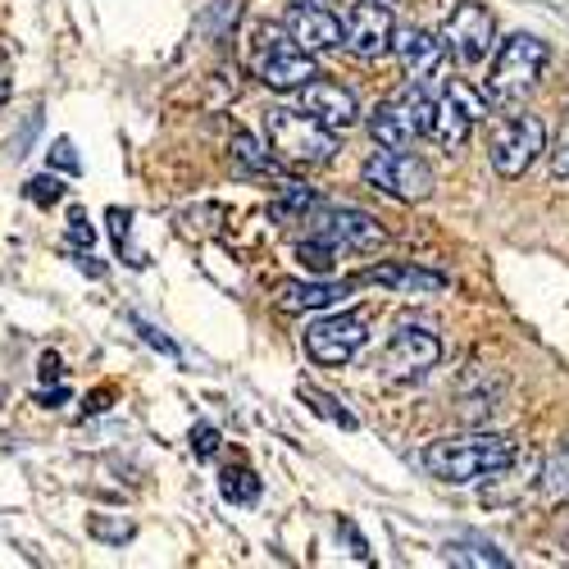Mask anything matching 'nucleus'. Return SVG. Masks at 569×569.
Instances as JSON below:
<instances>
[{"mask_svg":"<svg viewBox=\"0 0 569 569\" xmlns=\"http://www.w3.org/2000/svg\"><path fill=\"white\" fill-rule=\"evenodd\" d=\"M264 147L288 169H319V164L333 160L338 132H328L306 110H269L264 114Z\"/></svg>","mask_w":569,"mask_h":569,"instance_id":"f257e3e1","label":"nucleus"},{"mask_svg":"<svg viewBox=\"0 0 569 569\" xmlns=\"http://www.w3.org/2000/svg\"><path fill=\"white\" fill-rule=\"evenodd\" d=\"M515 442L501 438V433H473V438H438L423 447V469L433 473V479L451 483V488H465L473 479H483L492 473L501 460H510Z\"/></svg>","mask_w":569,"mask_h":569,"instance_id":"f03ea898","label":"nucleus"},{"mask_svg":"<svg viewBox=\"0 0 569 569\" xmlns=\"http://www.w3.org/2000/svg\"><path fill=\"white\" fill-rule=\"evenodd\" d=\"M551 51H547V41L542 37H529V32H515L501 41V51L488 69V97L497 106H515V101H525L529 91L538 87L542 69H547Z\"/></svg>","mask_w":569,"mask_h":569,"instance_id":"7ed1b4c3","label":"nucleus"},{"mask_svg":"<svg viewBox=\"0 0 569 569\" xmlns=\"http://www.w3.org/2000/svg\"><path fill=\"white\" fill-rule=\"evenodd\" d=\"M429 132H433V101L423 97L419 82L401 87L388 101H378L373 114H369V137L383 151H410L415 141L429 137Z\"/></svg>","mask_w":569,"mask_h":569,"instance_id":"20e7f679","label":"nucleus"},{"mask_svg":"<svg viewBox=\"0 0 569 569\" xmlns=\"http://www.w3.org/2000/svg\"><path fill=\"white\" fill-rule=\"evenodd\" d=\"M438 360H442V342L429 333V328L401 323L383 347L378 373H383V383H392V388H410V383H419V378H429V369Z\"/></svg>","mask_w":569,"mask_h":569,"instance_id":"39448f33","label":"nucleus"},{"mask_svg":"<svg viewBox=\"0 0 569 569\" xmlns=\"http://www.w3.org/2000/svg\"><path fill=\"white\" fill-rule=\"evenodd\" d=\"M251 69L269 91H301L319 73L310 51H301V46L292 37H282L278 28H260V46L251 56Z\"/></svg>","mask_w":569,"mask_h":569,"instance_id":"423d86ee","label":"nucleus"},{"mask_svg":"<svg viewBox=\"0 0 569 569\" xmlns=\"http://www.w3.org/2000/svg\"><path fill=\"white\" fill-rule=\"evenodd\" d=\"M365 182L373 187V192H383L392 201H429L433 197V169L423 164L419 156H406V151H378L365 160Z\"/></svg>","mask_w":569,"mask_h":569,"instance_id":"0eeeda50","label":"nucleus"},{"mask_svg":"<svg viewBox=\"0 0 569 569\" xmlns=\"http://www.w3.org/2000/svg\"><path fill=\"white\" fill-rule=\"evenodd\" d=\"M547 147V132H542V119L538 114H515V119H501L492 128V169L501 178H525L533 169V160L542 156Z\"/></svg>","mask_w":569,"mask_h":569,"instance_id":"6e6552de","label":"nucleus"},{"mask_svg":"<svg viewBox=\"0 0 569 569\" xmlns=\"http://www.w3.org/2000/svg\"><path fill=\"white\" fill-rule=\"evenodd\" d=\"M442 46H447V51H451L465 69H479V64H488L492 46H497V19H492L483 6L465 0V6L451 10L447 28H442Z\"/></svg>","mask_w":569,"mask_h":569,"instance_id":"1a4fd4ad","label":"nucleus"},{"mask_svg":"<svg viewBox=\"0 0 569 569\" xmlns=\"http://www.w3.org/2000/svg\"><path fill=\"white\" fill-rule=\"evenodd\" d=\"M365 342H369V319L360 310L328 315L306 328V351L315 365H347V360H356V351Z\"/></svg>","mask_w":569,"mask_h":569,"instance_id":"9d476101","label":"nucleus"},{"mask_svg":"<svg viewBox=\"0 0 569 569\" xmlns=\"http://www.w3.org/2000/svg\"><path fill=\"white\" fill-rule=\"evenodd\" d=\"M306 223H310L315 237L333 242L338 251H373V247L388 242L383 223L369 219L365 210H351V206H323V210H315Z\"/></svg>","mask_w":569,"mask_h":569,"instance_id":"9b49d317","label":"nucleus"},{"mask_svg":"<svg viewBox=\"0 0 569 569\" xmlns=\"http://www.w3.org/2000/svg\"><path fill=\"white\" fill-rule=\"evenodd\" d=\"M342 46L360 60H378L392 51V37H397V19H392V6L388 0H351V10L342 19Z\"/></svg>","mask_w":569,"mask_h":569,"instance_id":"f8f14e48","label":"nucleus"},{"mask_svg":"<svg viewBox=\"0 0 569 569\" xmlns=\"http://www.w3.org/2000/svg\"><path fill=\"white\" fill-rule=\"evenodd\" d=\"M301 110H306L310 119H319L328 132H347V128L360 123V106H356L351 91H347L342 82L319 78V73L301 87Z\"/></svg>","mask_w":569,"mask_h":569,"instance_id":"ddd939ff","label":"nucleus"},{"mask_svg":"<svg viewBox=\"0 0 569 569\" xmlns=\"http://www.w3.org/2000/svg\"><path fill=\"white\" fill-rule=\"evenodd\" d=\"M542 473V456L538 451H510V460H501L492 473H483V506H515L529 488H538Z\"/></svg>","mask_w":569,"mask_h":569,"instance_id":"4468645a","label":"nucleus"},{"mask_svg":"<svg viewBox=\"0 0 569 569\" xmlns=\"http://www.w3.org/2000/svg\"><path fill=\"white\" fill-rule=\"evenodd\" d=\"M288 37L310 56L315 51H338V46L347 41L342 37V19L328 6H306V0H297L292 14H288Z\"/></svg>","mask_w":569,"mask_h":569,"instance_id":"2eb2a0df","label":"nucleus"},{"mask_svg":"<svg viewBox=\"0 0 569 569\" xmlns=\"http://www.w3.org/2000/svg\"><path fill=\"white\" fill-rule=\"evenodd\" d=\"M356 288V282H333V278H319V282H278L273 288V306L282 315H306V310H328L338 306L347 292Z\"/></svg>","mask_w":569,"mask_h":569,"instance_id":"dca6fc26","label":"nucleus"},{"mask_svg":"<svg viewBox=\"0 0 569 569\" xmlns=\"http://www.w3.org/2000/svg\"><path fill=\"white\" fill-rule=\"evenodd\" d=\"M392 51H397L406 78H410V82H423V78H433V73H438V64H442V56H447V46H442L433 32H423V28H406V32L392 37Z\"/></svg>","mask_w":569,"mask_h":569,"instance_id":"f3484780","label":"nucleus"},{"mask_svg":"<svg viewBox=\"0 0 569 569\" xmlns=\"http://www.w3.org/2000/svg\"><path fill=\"white\" fill-rule=\"evenodd\" d=\"M365 282L392 288V292H401V297H438V292L451 288L447 273H438V269H419V264H383V269H369Z\"/></svg>","mask_w":569,"mask_h":569,"instance_id":"a211bd4d","label":"nucleus"},{"mask_svg":"<svg viewBox=\"0 0 569 569\" xmlns=\"http://www.w3.org/2000/svg\"><path fill=\"white\" fill-rule=\"evenodd\" d=\"M469 128H473V119L442 91V101H433V132L429 137H438L442 151H460L469 141Z\"/></svg>","mask_w":569,"mask_h":569,"instance_id":"6ab92c4d","label":"nucleus"},{"mask_svg":"<svg viewBox=\"0 0 569 569\" xmlns=\"http://www.w3.org/2000/svg\"><path fill=\"white\" fill-rule=\"evenodd\" d=\"M310 210H315V192L306 182H282L278 192H273V201H269V219L273 223H306L310 219Z\"/></svg>","mask_w":569,"mask_h":569,"instance_id":"aec40b11","label":"nucleus"},{"mask_svg":"<svg viewBox=\"0 0 569 569\" xmlns=\"http://www.w3.org/2000/svg\"><path fill=\"white\" fill-rule=\"evenodd\" d=\"M442 556L451 560V565H473V569H506L510 560L492 547V542H483V538H451L447 547H442Z\"/></svg>","mask_w":569,"mask_h":569,"instance_id":"412c9836","label":"nucleus"},{"mask_svg":"<svg viewBox=\"0 0 569 569\" xmlns=\"http://www.w3.org/2000/svg\"><path fill=\"white\" fill-rule=\"evenodd\" d=\"M538 488H542V497H547L551 506L569 501V442H560V451L551 456V465H542Z\"/></svg>","mask_w":569,"mask_h":569,"instance_id":"4be33fe9","label":"nucleus"},{"mask_svg":"<svg viewBox=\"0 0 569 569\" xmlns=\"http://www.w3.org/2000/svg\"><path fill=\"white\" fill-rule=\"evenodd\" d=\"M232 160H237V169H247V173H278V160L269 156V147H260L251 132H232Z\"/></svg>","mask_w":569,"mask_h":569,"instance_id":"5701e85b","label":"nucleus"},{"mask_svg":"<svg viewBox=\"0 0 569 569\" xmlns=\"http://www.w3.org/2000/svg\"><path fill=\"white\" fill-rule=\"evenodd\" d=\"M297 260L310 269V273H319V278H328V273H333V264H338V247L333 242H323V237H306V242L297 247Z\"/></svg>","mask_w":569,"mask_h":569,"instance_id":"b1692460","label":"nucleus"},{"mask_svg":"<svg viewBox=\"0 0 569 569\" xmlns=\"http://www.w3.org/2000/svg\"><path fill=\"white\" fill-rule=\"evenodd\" d=\"M223 497L228 501H237V506H251V501H260V479L247 469V465H237V469H223Z\"/></svg>","mask_w":569,"mask_h":569,"instance_id":"393cba45","label":"nucleus"},{"mask_svg":"<svg viewBox=\"0 0 569 569\" xmlns=\"http://www.w3.org/2000/svg\"><path fill=\"white\" fill-rule=\"evenodd\" d=\"M301 401L306 406H315L323 419H333V423H342V429H356V415L351 410H342L333 397H328V392H319V388H301Z\"/></svg>","mask_w":569,"mask_h":569,"instance_id":"a878e982","label":"nucleus"},{"mask_svg":"<svg viewBox=\"0 0 569 569\" xmlns=\"http://www.w3.org/2000/svg\"><path fill=\"white\" fill-rule=\"evenodd\" d=\"M551 173L569 182V110L560 114V128H556V141H551Z\"/></svg>","mask_w":569,"mask_h":569,"instance_id":"bb28decb","label":"nucleus"},{"mask_svg":"<svg viewBox=\"0 0 569 569\" xmlns=\"http://www.w3.org/2000/svg\"><path fill=\"white\" fill-rule=\"evenodd\" d=\"M447 97H451L469 119H483V114H488V97H479V91H469L465 82H451V87H447Z\"/></svg>","mask_w":569,"mask_h":569,"instance_id":"cd10ccee","label":"nucleus"},{"mask_svg":"<svg viewBox=\"0 0 569 569\" xmlns=\"http://www.w3.org/2000/svg\"><path fill=\"white\" fill-rule=\"evenodd\" d=\"M28 197H32L37 206H56V201H64V182L51 178V173H46V178H32V182H28Z\"/></svg>","mask_w":569,"mask_h":569,"instance_id":"c85d7f7f","label":"nucleus"},{"mask_svg":"<svg viewBox=\"0 0 569 569\" xmlns=\"http://www.w3.org/2000/svg\"><path fill=\"white\" fill-rule=\"evenodd\" d=\"M219 429L214 423H201V429H192V451H197V460H214L219 456Z\"/></svg>","mask_w":569,"mask_h":569,"instance_id":"c756f323","label":"nucleus"},{"mask_svg":"<svg viewBox=\"0 0 569 569\" xmlns=\"http://www.w3.org/2000/svg\"><path fill=\"white\" fill-rule=\"evenodd\" d=\"M87 529H91V538H106V542H128V538H132V525H128V519H123V525H110L106 515H97Z\"/></svg>","mask_w":569,"mask_h":569,"instance_id":"7c9ffc66","label":"nucleus"},{"mask_svg":"<svg viewBox=\"0 0 569 569\" xmlns=\"http://www.w3.org/2000/svg\"><path fill=\"white\" fill-rule=\"evenodd\" d=\"M132 323H137V328H141V338H147V342H151V347H160V351H164V356H178V347H173V342H169V338H160V333H156V328H151V323H141V319H132Z\"/></svg>","mask_w":569,"mask_h":569,"instance_id":"2f4dec72","label":"nucleus"},{"mask_svg":"<svg viewBox=\"0 0 569 569\" xmlns=\"http://www.w3.org/2000/svg\"><path fill=\"white\" fill-rule=\"evenodd\" d=\"M56 164H60V169H69V173L78 169V156H73L69 141H56Z\"/></svg>","mask_w":569,"mask_h":569,"instance_id":"473e14b6","label":"nucleus"},{"mask_svg":"<svg viewBox=\"0 0 569 569\" xmlns=\"http://www.w3.org/2000/svg\"><path fill=\"white\" fill-rule=\"evenodd\" d=\"M69 223H73V237H78V242H87V247H91V223H87L82 214H73Z\"/></svg>","mask_w":569,"mask_h":569,"instance_id":"72a5a7b5","label":"nucleus"},{"mask_svg":"<svg viewBox=\"0 0 569 569\" xmlns=\"http://www.w3.org/2000/svg\"><path fill=\"white\" fill-rule=\"evenodd\" d=\"M10 91H14V87H10V78H6V73H0V110H6V101H10Z\"/></svg>","mask_w":569,"mask_h":569,"instance_id":"f704fd0d","label":"nucleus"},{"mask_svg":"<svg viewBox=\"0 0 569 569\" xmlns=\"http://www.w3.org/2000/svg\"><path fill=\"white\" fill-rule=\"evenodd\" d=\"M306 6H338V0H306Z\"/></svg>","mask_w":569,"mask_h":569,"instance_id":"c9c22d12","label":"nucleus"}]
</instances>
